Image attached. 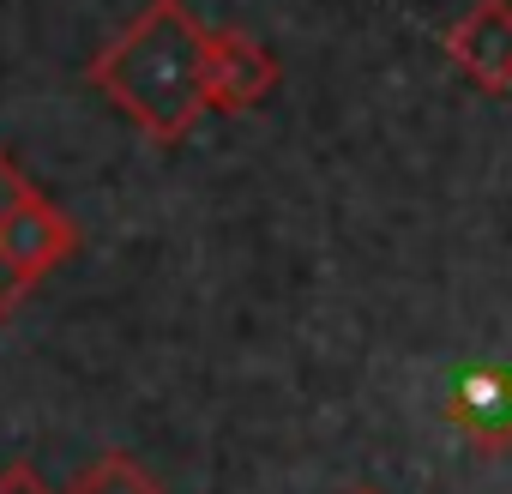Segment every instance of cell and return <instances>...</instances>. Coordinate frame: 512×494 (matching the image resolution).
<instances>
[{"instance_id":"1","label":"cell","mask_w":512,"mask_h":494,"mask_svg":"<svg viewBox=\"0 0 512 494\" xmlns=\"http://www.w3.org/2000/svg\"><path fill=\"white\" fill-rule=\"evenodd\" d=\"M205 43L211 31L193 19L187 0H145L139 19H127L85 67V79L151 139L181 145L211 115L205 85Z\"/></svg>"},{"instance_id":"2","label":"cell","mask_w":512,"mask_h":494,"mask_svg":"<svg viewBox=\"0 0 512 494\" xmlns=\"http://www.w3.org/2000/svg\"><path fill=\"white\" fill-rule=\"evenodd\" d=\"M79 254V223L31 181L13 211L0 217V308H19L55 266H67Z\"/></svg>"},{"instance_id":"3","label":"cell","mask_w":512,"mask_h":494,"mask_svg":"<svg viewBox=\"0 0 512 494\" xmlns=\"http://www.w3.org/2000/svg\"><path fill=\"white\" fill-rule=\"evenodd\" d=\"M278 79H284L278 55L253 37V31H241V25L211 31V43H205L211 115H247V109H260V103L278 91Z\"/></svg>"},{"instance_id":"4","label":"cell","mask_w":512,"mask_h":494,"mask_svg":"<svg viewBox=\"0 0 512 494\" xmlns=\"http://www.w3.org/2000/svg\"><path fill=\"white\" fill-rule=\"evenodd\" d=\"M446 422L476 458L512 452V368H464L446 392Z\"/></svg>"},{"instance_id":"5","label":"cell","mask_w":512,"mask_h":494,"mask_svg":"<svg viewBox=\"0 0 512 494\" xmlns=\"http://www.w3.org/2000/svg\"><path fill=\"white\" fill-rule=\"evenodd\" d=\"M446 61L482 97L512 91V0H476V7L446 31Z\"/></svg>"},{"instance_id":"6","label":"cell","mask_w":512,"mask_h":494,"mask_svg":"<svg viewBox=\"0 0 512 494\" xmlns=\"http://www.w3.org/2000/svg\"><path fill=\"white\" fill-rule=\"evenodd\" d=\"M67 494H169L133 452H97L85 470H73Z\"/></svg>"},{"instance_id":"7","label":"cell","mask_w":512,"mask_h":494,"mask_svg":"<svg viewBox=\"0 0 512 494\" xmlns=\"http://www.w3.org/2000/svg\"><path fill=\"white\" fill-rule=\"evenodd\" d=\"M0 494H55L31 464H7V470H0Z\"/></svg>"},{"instance_id":"8","label":"cell","mask_w":512,"mask_h":494,"mask_svg":"<svg viewBox=\"0 0 512 494\" xmlns=\"http://www.w3.org/2000/svg\"><path fill=\"white\" fill-rule=\"evenodd\" d=\"M25 187H31V181H25V169H19V163H13L7 151H0V217L13 211V199H19Z\"/></svg>"},{"instance_id":"9","label":"cell","mask_w":512,"mask_h":494,"mask_svg":"<svg viewBox=\"0 0 512 494\" xmlns=\"http://www.w3.org/2000/svg\"><path fill=\"white\" fill-rule=\"evenodd\" d=\"M350 494H380V488H368V482H362V488H350Z\"/></svg>"},{"instance_id":"10","label":"cell","mask_w":512,"mask_h":494,"mask_svg":"<svg viewBox=\"0 0 512 494\" xmlns=\"http://www.w3.org/2000/svg\"><path fill=\"white\" fill-rule=\"evenodd\" d=\"M0 320H7V308H0Z\"/></svg>"}]
</instances>
